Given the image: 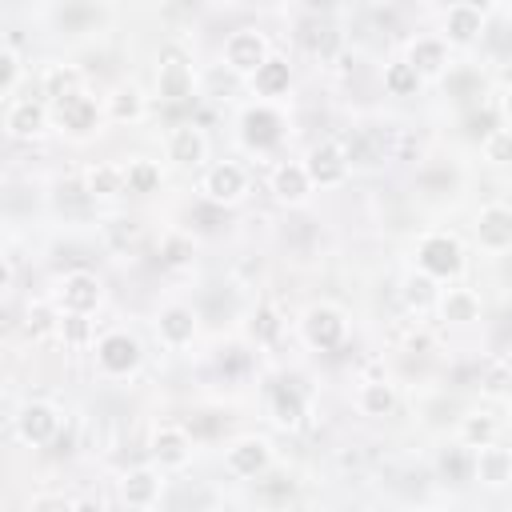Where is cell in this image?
<instances>
[{
	"instance_id": "cell-1",
	"label": "cell",
	"mask_w": 512,
	"mask_h": 512,
	"mask_svg": "<svg viewBox=\"0 0 512 512\" xmlns=\"http://www.w3.org/2000/svg\"><path fill=\"white\" fill-rule=\"evenodd\" d=\"M104 120H108V116H104V100L88 96L84 88L60 96V100L52 104V128H60V132L72 136V140H88V136H96Z\"/></svg>"
},
{
	"instance_id": "cell-2",
	"label": "cell",
	"mask_w": 512,
	"mask_h": 512,
	"mask_svg": "<svg viewBox=\"0 0 512 512\" xmlns=\"http://www.w3.org/2000/svg\"><path fill=\"white\" fill-rule=\"evenodd\" d=\"M416 272L428 280H456L464 272V248L452 232H424L416 240Z\"/></svg>"
},
{
	"instance_id": "cell-3",
	"label": "cell",
	"mask_w": 512,
	"mask_h": 512,
	"mask_svg": "<svg viewBox=\"0 0 512 512\" xmlns=\"http://www.w3.org/2000/svg\"><path fill=\"white\" fill-rule=\"evenodd\" d=\"M268 56H272V44H268V36H264L260 28H252V24L232 28V32L224 36V48H220L224 68H228L232 76H244V80H252L256 68L268 64Z\"/></svg>"
},
{
	"instance_id": "cell-4",
	"label": "cell",
	"mask_w": 512,
	"mask_h": 512,
	"mask_svg": "<svg viewBox=\"0 0 512 512\" xmlns=\"http://www.w3.org/2000/svg\"><path fill=\"white\" fill-rule=\"evenodd\" d=\"M92 356H96L100 376H108V380H124V376H132V372L144 364L140 340H136L132 332H124V328L104 332V336L92 344Z\"/></svg>"
},
{
	"instance_id": "cell-5",
	"label": "cell",
	"mask_w": 512,
	"mask_h": 512,
	"mask_svg": "<svg viewBox=\"0 0 512 512\" xmlns=\"http://www.w3.org/2000/svg\"><path fill=\"white\" fill-rule=\"evenodd\" d=\"M200 196L216 208H232L248 196V168L240 160H216L200 176Z\"/></svg>"
},
{
	"instance_id": "cell-6",
	"label": "cell",
	"mask_w": 512,
	"mask_h": 512,
	"mask_svg": "<svg viewBox=\"0 0 512 512\" xmlns=\"http://www.w3.org/2000/svg\"><path fill=\"white\" fill-rule=\"evenodd\" d=\"M300 336H304V344L308 348H316V352H336L340 344H344V336H348V320H344V312L336 308V304H308L304 308V316H300Z\"/></svg>"
},
{
	"instance_id": "cell-7",
	"label": "cell",
	"mask_w": 512,
	"mask_h": 512,
	"mask_svg": "<svg viewBox=\"0 0 512 512\" xmlns=\"http://www.w3.org/2000/svg\"><path fill=\"white\" fill-rule=\"evenodd\" d=\"M52 128V104L44 96H16L4 104V132L12 140H36Z\"/></svg>"
},
{
	"instance_id": "cell-8",
	"label": "cell",
	"mask_w": 512,
	"mask_h": 512,
	"mask_svg": "<svg viewBox=\"0 0 512 512\" xmlns=\"http://www.w3.org/2000/svg\"><path fill=\"white\" fill-rule=\"evenodd\" d=\"M100 304H104V284H100L96 272H88V268H72V272L60 276V284H56V308H60V312L92 316Z\"/></svg>"
},
{
	"instance_id": "cell-9",
	"label": "cell",
	"mask_w": 512,
	"mask_h": 512,
	"mask_svg": "<svg viewBox=\"0 0 512 512\" xmlns=\"http://www.w3.org/2000/svg\"><path fill=\"white\" fill-rule=\"evenodd\" d=\"M240 140H244V148H252V152H272V148L284 140V116H280L272 104H264V100L248 104V108L240 112Z\"/></svg>"
},
{
	"instance_id": "cell-10",
	"label": "cell",
	"mask_w": 512,
	"mask_h": 512,
	"mask_svg": "<svg viewBox=\"0 0 512 512\" xmlns=\"http://www.w3.org/2000/svg\"><path fill=\"white\" fill-rule=\"evenodd\" d=\"M12 424H16V436H20L28 448L52 444V440L60 436V428H64L60 408L48 404V400H28V404H20V412L12 416Z\"/></svg>"
},
{
	"instance_id": "cell-11",
	"label": "cell",
	"mask_w": 512,
	"mask_h": 512,
	"mask_svg": "<svg viewBox=\"0 0 512 512\" xmlns=\"http://www.w3.org/2000/svg\"><path fill=\"white\" fill-rule=\"evenodd\" d=\"M484 28H488V8L480 4L460 0L440 12V36L448 40V48H472L484 36Z\"/></svg>"
},
{
	"instance_id": "cell-12",
	"label": "cell",
	"mask_w": 512,
	"mask_h": 512,
	"mask_svg": "<svg viewBox=\"0 0 512 512\" xmlns=\"http://www.w3.org/2000/svg\"><path fill=\"white\" fill-rule=\"evenodd\" d=\"M148 456L160 472H180L192 460V432L184 424H156L148 436Z\"/></svg>"
},
{
	"instance_id": "cell-13",
	"label": "cell",
	"mask_w": 512,
	"mask_h": 512,
	"mask_svg": "<svg viewBox=\"0 0 512 512\" xmlns=\"http://www.w3.org/2000/svg\"><path fill=\"white\" fill-rule=\"evenodd\" d=\"M304 168H308L316 188H340L348 180V172H352V160H348V148L340 140H320V144L308 148Z\"/></svg>"
},
{
	"instance_id": "cell-14",
	"label": "cell",
	"mask_w": 512,
	"mask_h": 512,
	"mask_svg": "<svg viewBox=\"0 0 512 512\" xmlns=\"http://www.w3.org/2000/svg\"><path fill=\"white\" fill-rule=\"evenodd\" d=\"M272 468V444L264 436H236L224 448V472L236 480H256Z\"/></svg>"
},
{
	"instance_id": "cell-15",
	"label": "cell",
	"mask_w": 512,
	"mask_h": 512,
	"mask_svg": "<svg viewBox=\"0 0 512 512\" xmlns=\"http://www.w3.org/2000/svg\"><path fill=\"white\" fill-rule=\"evenodd\" d=\"M192 92H196V72L188 64V56L168 48L156 64V96L164 104H184V100H192Z\"/></svg>"
},
{
	"instance_id": "cell-16",
	"label": "cell",
	"mask_w": 512,
	"mask_h": 512,
	"mask_svg": "<svg viewBox=\"0 0 512 512\" xmlns=\"http://www.w3.org/2000/svg\"><path fill=\"white\" fill-rule=\"evenodd\" d=\"M472 240L480 252H512V204H484L472 220Z\"/></svg>"
},
{
	"instance_id": "cell-17",
	"label": "cell",
	"mask_w": 512,
	"mask_h": 512,
	"mask_svg": "<svg viewBox=\"0 0 512 512\" xmlns=\"http://www.w3.org/2000/svg\"><path fill=\"white\" fill-rule=\"evenodd\" d=\"M164 152L176 168H200L208 160V136L200 124L184 120V124H172L168 136H164Z\"/></svg>"
},
{
	"instance_id": "cell-18",
	"label": "cell",
	"mask_w": 512,
	"mask_h": 512,
	"mask_svg": "<svg viewBox=\"0 0 512 512\" xmlns=\"http://www.w3.org/2000/svg\"><path fill=\"white\" fill-rule=\"evenodd\" d=\"M156 336L164 348H188L200 336V312L192 304H164L156 312Z\"/></svg>"
},
{
	"instance_id": "cell-19",
	"label": "cell",
	"mask_w": 512,
	"mask_h": 512,
	"mask_svg": "<svg viewBox=\"0 0 512 512\" xmlns=\"http://www.w3.org/2000/svg\"><path fill=\"white\" fill-rule=\"evenodd\" d=\"M160 492H164V472H160L156 464H136V468H128V472L120 476V500H124L128 508H136V512L156 508Z\"/></svg>"
},
{
	"instance_id": "cell-20",
	"label": "cell",
	"mask_w": 512,
	"mask_h": 512,
	"mask_svg": "<svg viewBox=\"0 0 512 512\" xmlns=\"http://www.w3.org/2000/svg\"><path fill=\"white\" fill-rule=\"evenodd\" d=\"M404 60H408V64L420 72V80L428 84V80H440V76L452 68V48H448L444 36H416V40L408 44Z\"/></svg>"
},
{
	"instance_id": "cell-21",
	"label": "cell",
	"mask_w": 512,
	"mask_h": 512,
	"mask_svg": "<svg viewBox=\"0 0 512 512\" xmlns=\"http://www.w3.org/2000/svg\"><path fill=\"white\" fill-rule=\"evenodd\" d=\"M432 308H436V316H440L444 324H452V328H468V324H476V320H480V312H484L480 292H472V288H464V284L440 288Z\"/></svg>"
},
{
	"instance_id": "cell-22",
	"label": "cell",
	"mask_w": 512,
	"mask_h": 512,
	"mask_svg": "<svg viewBox=\"0 0 512 512\" xmlns=\"http://www.w3.org/2000/svg\"><path fill=\"white\" fill-rule=\"evenodd\" d=\"M268 192H272L280 204L296 208V204H304V200L316 192V184H312V176H308L304 160H284V164H276V168H272Z\"/></svg>"
},
{
	"instance_id": "cell-23",
	"label": "cell",
	"mask_w": 512,
	"mask_h": 512,
	"mask_svg": "<svg viewBox=\"0 0 512 512\" xmlns=\"http://www.w3.org/2000/svg\"><path fill=\"white\" fill-rule=\"evenodd\" d=\"M144 112H148V96H144V88L140 84H116L108 96H104V116L112 120V124H136V120H144Z\"/></svg>"
},
{
	"instance_id": "cell-24",
	"label": "cell",
	"mask_w": 512,
	"mask_h": 512,
	"mask_svg": "<svg viewBox=\"0 0 512 512\" xmlns=\"http://www.w3.org/2000/svg\"><path fill=\"white\" fill-rule=\"evenodd\" d=\"M304 416H308V396H304V388H300L296 380L276 384V388H272V420H276L284 432H296V428L304 424Z\"/></svg>"
},
{
	"instance_id": "cell-25",
	"label": "cell",
	"mask_w": 512,
	"mask_h": 512,
	"mask_svg": "<svg viewBox=\"0 0 512 512\" xmlns=\"http://www.w3.org/2000/svg\"><path fill=\"white\" fill-rule=\"evenodd\" d=\"M248 88L264 100V104H272V100H280L288 88H292V64L284 60V56H268V64H260L256 68V76L248 80Z\"/></svg>"
},
{
	"instance_id": "cell-26",
	"label": "cell",
	"mask_w": 512,
	"mask_h": 512,
	"mask_svg": "<svg viewBox=\"0 0 512 512\" xmlns=\"http://www.w3.org/2000/svg\"><path fill=\"white\" fill-rule=\"evenodd\" d=\"M476 484H484V488H508L512 484V448H504V444L476 448Z\"/></svg>"
},
{
	"instance_id": "cell-27",
	"label": "cell",
	"mask_w": 512,
	"mask_h": 512,
	"mask_svg": "<svg viewBox=\"0 0 512 512\" xmlns=\"http://www.w3.org/2000/svg\"><path fill=\"white\" fill-rule=\"evenodd\" d=\"M84 196H88V200L124 196V164H112V160L88 164V168H84Z\"/></svg>"
},
{
	"instance_id": "cell-28",
	"label": "cell",
	"mask_w": 512,
	"mask_h": 512,
	"mask_svg": "<svg viewBox=\"0 0 512 512\" xmlns=\"http://www.w3.org/2000/svg\"><path fill=\"white\" fill-rule=\"evenodd\" d=\"M436 472H440V480H444V484L464 488V484H472V480H476V452H472V448H464V444L456 440V444H448V448L436 456Z\"/></svg>"
},
{
	"instance_id": "cell-29",
	"label": "cell",
	"mask_w": 512,
	"mask_h": 512,
	"mask_svg": "<svg viewBox=\"0 0 512 512\" xmlns=\"http://www.w3.org/2000/svg\"><path fill=\"white\" fill-rule=\"evenodd\" d=\"M456 440L464 448H472V452L476 448H488V444H500V420L492 412H468L456 424Z\"/></svg>"
},
{
	"instance_id": "cell-30",
	"label": "cell",
	"mask_w": 512,
	"mask_h": 512,
	"mask_svg": "<svg viewBox=\"0 0 512 512\" xmlns=\"http://www.w3.org/2000/svg\"><path fill=\"white\" fill-rule=\"evenodd\" d=\"M356 408L360 416H372V420H384L396 412V388L388 380H364L356 388Z\"/></svg>"
},
{
	"instance_id": "cell-31",
	"label": "cell",
	"mask_w": 512,
	"mask_h": 512,
	"mask_svg": "<svg viewBox=\"0 0 512 512\" xmlns=\"http://www.w3.org/2000/svg\"><path fill=\"white\" fill-rule=\"evenodd\" d=\"M160 180H164V172H160L156 160H148V156L124 160V192H132V196H152V192L160 188Z\"/></svg>"
},
{
	"instance_id": "cell-32",
	"label": "cell",
	"mask_w": 512,
	"mask_h": 512,
	"mask_svg": "<svg viewBox=\"0 0 512 512\" xmlns=\"http://www.w3.org/2000/svg\"><path fill=\"white\" fill-rule=\"evenodd\" d=\"M60 308L52 300H32L24 308V336L28 340H44V336H56L60 332Z\"/></svg>"
},
{
	"instance_id": "cell-33",
	"label": "cell",
	"mask_w": 512,
	"mask_h": 512,
	"mask_svg": "<svg viewBox=\"0 0 512 512\" xmlns=\"http://www.w3.org/2000/svg\"><path fill=\"white\" fill-rule=\"evenodd\" d=\"M380 80H384V92H388V96H400V100H408V96H416V92L424 88L420 72H416L408 60H392V64H384Z\"/></svg>"
},
{
	"instance_id": "cell-34",
	"label": "cell",
	"mask_w": 512,
	"mask_h": 512,
	"mask_svg": "<svg viewBox=\"0 0 512 512\" xmlns=\"http://www.w3.org/2000/svg\"><path fill=\"white\" fill-rule=\"evenodd\" d=\"M76 88H80V72L68 68V64H48L44 76H40V92H44L48 104H56L60 96H68V92H76Z\"/></svg>"
},
{
	"instance_id": "cell-35",
	"label": "cell",
	"mask_w": 512,
	"mask_h": 512,
	"mask_svg": "<svg viewBox=\"0 0 512 512\" xmlns=\"http://www.w3.org/2000/svg\"><path fill=\"white\" fill-rule=\"evenodd\" d=\"M20 76H24V56H20V48L8 40V44L0 48V96H4V104L16 100Z\"/></svg>"
},
{
	"instance_id": "cell-36",
	"label": "cell",
	"mask_w": 512,
	"mask_h": 512,
	"mask_svg": "<svg viewBox=\"0 0 512 512\" xmlns=\"http://www.w3.org/2000/svg\"><path fill=\"white\" fill-rule=\"evenodd\" d=\"M64 344H72V348H84V344H96V328H92V320L88 316H80V312H64L60 316V332H56Z\"/></svg>"
},
{
	"instance_id": "cell-37",
	"label": "cell",
	"mask_w": 512,
	"mask_h": 512,
	"mask_svg": "<svg viewBox=\"0 0 512 512\" xmlns=\"http://www.w3.org/2000/svg\"><path fill=\"white\" fill-rule=\"evenodd\" d=\"M480 152H484V160H488V164H496V168L512 164V128H508V124L492 128V132L480 140Z\"/></svg>"
},
{
	"instance_id": "cell-38",
	"label": "cell",
	"mask_w": 512,
	"mask_h": 512,
	"mask_svg": "<svg viewBox=\"0 0 512 512\" xmlns=\"http://www.w3.org/2000/svg\"><path fill=\"white\" fill-rule=\"evenodd\" d=\"M280 316H276V308L272 304H260L256 312H252V324H248V332H252V340L256 344H272L276 336H280Z\"/></svg>"
},
{
	"instance_id": "cell-39",
	"label": "cell",
	"mask_w": 512,
	"mask_h": 512,
	"mask_svg": "<svg viewBox=\"0 0 512 512\" xmlns=\"http://www.w3.org/2000/svg\"><path fill=\"white\" fill-rule=\"evenodd\" d=\"M436 280H428L424 272H412V276H404V300L412 304V308H428V304H436Z\"/></svg>"
},
{
	"instance_id": "cell-40",
	"label": "cell",
	"mask_w": 512,
	"mask_h": 512,
	"mask_svg": "<svg viewBox=\"0 0 512 512\" xmlns=\"http://www.w3.org/2000/svg\"><path fill=\"white\" fill-rule=\"evenodd\" d=\"M24 512H76V500H64V496H56V492H40V496L28 500Z\"/></svg>"
},
{
	"instance_id": "cell-41",
	"label": "cell",
	"mask_w": 512,
	"mask_h": 512,
	"mask_svg": "<svg viewBox=\"0 0 512 512\" xmlns=\"http://www.w3.org/2000/svg\"><path fill=\"white\" fill-rule=\"evenodd\" d=\"M500 116H504V124L512 128V84L500 92Z\"/></svg>"
},
{
	"instance_id": "cell-42",
	"label": "cell",
	"mask_w": 512,
	"mask_h": 512,
	"mask_svg": "<svg viewBox=\"0 0 512 512\" xmlns=\"http://www.w3.org/2000/svg\"><path fill=\"white\" fill-rule=\"evenodd\" d=\"M76 512H108V508L96 496H84V500H76Z\"/></svg>"
},
{
	"instance_id": "cell-43",
	"label": "cell",
	"mask_w": 512,
	"mask_h": 512,
	"mask_svg": "<svg viewBox=\"0 0 512 512\" xmlns=\"http://www.w3.org/2000/svg\"><path fill=\"white\" fill-rule=\"evenodd\" d=\"M420 512H452V508H440V504H428V508H420Z\"/></svg>"
},
{
	"instance_id": "cell-44",
	"label": "cell",
	"mask_w": 512,
	"mask_h": 512,
	"mask_svg": "<svg viewBox=\"0 0 512 512\" xmlns=\"http://www.w3.org/2000/svg\"><path fill=\"white\" fill-rule=\"evenodd\" d=\"M504 400H508V412H512V380H508V392H504Z\"/></svg>"
},
{
	"instance_id": "cell-45",
	"label": "cell",
	"mask_w": 512,
	"mask_h": 512,
	"mask_svg": "<svg viewBox=\"0 0 512 512\" xmlns=\"http://www.w3.org/2000/svg\"><path fill=\"white\" fill-rule=\"evenodd\" d=\"M204 512H228V508H204Z\"/></svg>"
},
{
	"instance_id": "cell-46",
	"label": "cell",
	"mask_w": 512,
	"mask_h": 512,
	"mask_svg": "<svg viewBox=\"0 0 512 512\" xmlns=\"http://www.w3.org/2000/svg\"><path fill=\"white\" fill-rule=\"evenodd\" d=\"M280 512H296V508H280Z\"/></svg>"
}]
</instances>
